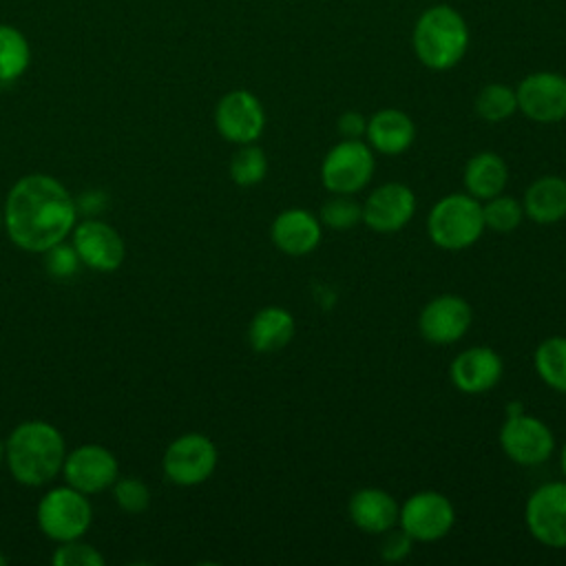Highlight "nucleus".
I'll list each match as a JSON object with an SVG mask.
<instances>
[{
	"label": "nucleus",
	"instance_id": "1",
	"mask_svg": "<svg viewBox=\"0 0 566 566\" xmlns=\"http://www.w3.org/2000/svg\"><path fill=\"white\" fill-rule=\"evenodd\" d=\"M2 221L4 232L20 250L44 254L71 237L77 223V203L60 179L31 172L11 186Z\"/></svg>",
	"mask_w": 566,
	"mask_h": 566
},
{
	"label": "nucleus",
	"instance_id": "2",
	"mask_svg": "<svg viewBox=\"0 0 566 566\" xmlns=\"http://www.w3.org/2000/svg\"><path fill=\"white\" fill-rule=\"evenodd\" d=\"M66 458V444L57 427L46 420H24L4 440V462L18 484L44 486Z\"/></svg>",
	"mask_w": 566,
	"mask_h": 566
},
{
	"label": "nucleus",
	"instance_id": "3",
	"mask_svg": "<svg viewBox=\"0 0 566 566\" xmlns=\"http://www.w3.org/2000/svg\"><path fill=\"white\" fill-rule=\"evenodd\" d=\"M469 46V29L464 18L447 7L436 4L427 9L413 29V49L418 60L433 71L455 66Z\"/></svg>",
	"mask_w": 566,
	"mask_h": 566
},
{
	"label": "nucleus",
	"instance_id": "4",
	"mask_svg": "<svg viewBox=\"0 0 566 566\" xmlns=\"http://www.w3.org/2000/svg\"><path fill=\"white\" fill-rule=\"evenodd\" d=\"M484 230L482 201L469 192L444 195L427 214V234L442 250H467Z\"/></svg>",
	"mask_w": 566,
	"mask_h": 566
},
{
	"label": "nucleus",
	"instance_id": "5",
	"mask_svg": "<svg viewBox=\"0 0 566 566\" xmlns=\"http://www.w3.org/2000/svg\"><path fill=\"white\" fill-rule=\"evenodd\" d=\"M35 520L40 531L62 544L71 539H82L93 522V509L88 495L64 484L49 489L35 509Z\"/></svg>",
	"mask_w": 566,
	"mask_h": 566
},
{
	"label": "nucleus",
	"instance_id": "6",
	"mask_svg": "<svg viewBox=\"0 0 566 566\" xmlns=\"http://www.w3.org/2000/svg\"><path fill=\"white\" fill-rule=\"evenodd\" d=\"M376 168L371 146L363 139H340L327 150L321 164V184L332 195H356Z\"/></svg>",
	"mask_w": 566,
	"mask_h": 566
},
{
	"label": "nucleus",
	"instance_id": "7",
	"mask_svg": "<svg viewBox=\"0 0 566 566\" xmlns=\"http://www.w3.org/2000/svg\"><path fill=\"white\" fill-rule=\"evenodd\" d=\"M217 447L203 433H184L175 438L161 458L164 475L177 486H197L217 469Z\"/></svg>",
	"mask_w": 566,
	"mask_h": 566
},
{
	"label": "nucleus",
	"instance_id": "8",
	"mask_svg": "<svg viewBox=\"0 0 566 566\" xmlns=\"http://www.w3.org/2000/svg\"><path fill=\"white\" fill-rule=\"evenodd\" d=\"M500 447L509 460L520 467H539L555 451V438L548 424L531 413H509L500 427Z\"/></svg>",
	"mask_w": 566,
	"mask_h": 566
},
{
	"label": "nucleus",
	"instance_id": "9",
	"mask_svg": "<svg viewBox=\"0 0 566 566\" xmlns=\"http://www.w3.org/2000/svg\"><path fill=\"white\" fill-rule=\"evenodd\" d=\"M528 533L548 548H566V480L539 484L526 500Z\"/></svg>",
	"mask_w": 566,
	"mask_h": 566
},
{
	"label": "nucleus",
	"instance_id": "10",
	"mask_svg": "<svg viewBox=\"0 0 566 566\" xmlns=\"http://www.w3.org/2000/svg\"><path fill=\"white\" fill-rule=\"evenodd\" d=\"M455 522V509L440 491H418L409 495L398 513L400 528L413 542H436L449 535Z\"/></svg>",
	"mask_w": 566,
	"mask_h": 566
},
{
	"label": "nucleus",
	"instance_id": "11",
	"mask_svg": "<svg viewBox=\"0 0 566 566\" xmlns=\"http://www.w3.org/2000/svg\"><path fill=\"white\" fill-rule=\"evenodd\" d=\"M64 482L84 495H95L113 486L119 478V464L113 451L102 444L86 442L66 453L62 464Z\"/></svg>",
	"mask_w": 566,
	"mask_h": 566
},
{
	"label": "nucleus",
	"instance_id": "12",
	"mask_svg": "<svg viewBox=\"0 0 566 566\" xmlns=\"http://www.w3.org/2000/svg\"><path fill=\"white\" fill-rule=\"evenodd\" d=\"M214 126L223 139L237 146L256 142L265 128V113L259 97L245 88L226 93L217 102Z\"/></svg>",
	"mask_w": 566,
	"mask_h": 566
},
{
	"label": "nucleus",
	"instance_id": "13",
	"mask_svg": "<svg viewBox=\"0 0 566 566\" xmlns=\"http://www.w3.org/2000/svg\"><path fill=\"white\" fill-rule=\"evenodd\" d=\"M71 245L75 248L82 265H88L95 272H115L126 259L122 234L102 219H86L75 223L71 232Z\"/></svg>",
	"mask_w": 566,
	"mask_h": 566
},
{
	"label": "nucleus",
	"instance_id": "14",
	"mask_svg": "<svg viewBox=\"0 0 566 566\" xmlns=\"http://www.w3.org/2000/svg\"><path fill=\"white\" fill-rule=\"evenodd\" d=\"M517 108L533 122L555 124L566 117V77L553 71L526 75L517 88Z\"/></svg>",
	"mask_w": 566,
	"mask_h": 566
},
{
	"label": "nucleus",
	"instance_id": "15",
	"mask_svg": "<svg viewBox=\"0 0 566 566\" xmlns=\"http://www.w3.org/2000/svg\"><path fill=\"white\" fill-rule=\"evenodd\" d=\"M416 212V195L407 184L387 181L371 190L363 203V223L380 234L402 230Z\"/></svg>",
	"mask_w": 566,
	"mask_h": 566
},
{
	"label": "nucleus",
	"instance_id": "16",
	"mask_svg": "<svg viewBox=\"0 0 566 566\" xmlns=\"http://www.w3.org/2000/svg\"><path fill=\"white\" fill-rule=\"evenodd\" d=\"M473 310L467 298L458 294L433 296L420 312L418 327L427 343L451 345L458 343L471 327Z\"/></svg>",
	"mask_w": 566,
	"mask_h": 566
},
{
	"label": "nucleus",
	"instance_id": "17",
	"mask_svg": "<svg viewBox=\"0 0 566 566\" xmlns=\"http://www.w3.org/2000/svg\"><path fill=\"white\" fill-rule=\"evenodd\" d=\"M504 374L502 358L495 349L475 345L464 352H460L449 367L451 382L458 391L469 396H480L491 391Z\"/></svg>",
	"mask_w": 566,
	"mask_h": 566
},
{
	"label": "nucleus",
	"instance_id": "18",
	"mask_svg": "<svg viewBox=\"0 0 566 566\" xmlns=\"http://www.w3.org/2000/svg\"><path fill=\"white\" fill-rule=\"evenodd\" d=\"M323 223L305 208L281 210L270 228L272 243L290 256H305L321 243Z\"/></svg>",
	"mask_w": 566,
	"mask_h": 566
},
{
	"label": "nucleus",
	"instance_id": "19",
	"mask_svg": "<svg viewBox=\"0 0 566 566\" xmlns=\"http://www.w3.org/2000/svg\"><path fill=\"white\" fill-rule=\"evenodd\" d=\"M349 520L356 528L369 535H385L398 524L400 506L391 493L378 486H365L352 493L347 504Z\"/></svg>",
	"mask_w": 566,
	"mask_h": 566
},
{
	"label": "nucleus",
	"instance_id": "20",
	"mask_svg": "<svg viewBox=\"0 0 566 566\" xmlns=\"http://www.w3.org/2000/svg\"><path fill=\"white\" fill-rule=\"evenodd\" d=\"M365 137L382 155H400L416 139V124L398 108H382L367 119Z\"/></svg>",
	"mask_w": 566,
	"mask_h": 566
},
{
	"label": "nucleus",
	"instance_id": "21",
	"mask_svg": "<svg viewBox=\"0 0 566 566\" xmlns=\"http://www.w3.org/2000/svg\"><path fill=\"white\" fill-rule=\"evenodd\" d=\"M524 217L548 226L566 217V179L557 175L537 177L524 192Z\"/></svg>",
	"mask_w": 566,
	"mask_h": 566
},
{
	"label": "nucleus",
	"instance_id": "22",
	"mask_svg": "<svg viewBox=\"0 0 566 566\" xmlns=\"http://www.w3.org/2000/svg\"><path fill=\"white\" fill-rule=\"evenodd\" d=\"M294 336V316L279 305L259 310L248 325V343L259 354L283 349Z\"/></svg>",
	"mask_w": 566,
	"mask_h": 566
},
{
	"label": "nucleus",
	"instance_id": "23",
	"mask_svg": "<svg viewBox=\"0 0 566 566\" xmlns=\"http://www.w3.org/2000/svg\"><path fill=\"white\" fill-rule=\"evenodd\" d=\"M506 181H509V168L497 153L482 150L473 155L464 166V175H462L464 190L478 201H486L504 192Z\"/></svg>",
	"mask_w": 566,
	"mask_h": 566
},
{
	"label": "nucleus",
	"instance_id": "24",
	"mask_svg": "<svg viewBox=\"0 0 566 566\" xmlns=\"http://www.w3.org/2000/svg\"><path fill=\"white\" fill-rule=\"evenodd\" d=\"M31 64V44L13 24H0V84L20 80Z\"/></svg>",
	"mask_w": 566,
	"mask_h": 566
},
{
	"label": "nucleus",
	"instance_id": "25",
	"mask_svg": "<svg viewBox=\"0 0 566 566\" xmlns=\"http://www.w3.org/2000/svg\"><path fill=\"white\" fill-rule=\"evenodd\" d=\"M537 376L557 394H566V336L544 338L533 354Z\"/></svg>",
	"mask_w": 566,
	"mask_h": 566
},
{
	"label": "nucleus",
	"instance_id": "26",
	"mask_svg": "<svg viewBox=\"0 0 566 566\" xmlns=\"http://www.w3.org/2000/svg\"><path fill=\"white\" fill-rule=\"evenodd\" d=\"M482 219H484V228H489L491 232L509 234L517 230V226L522 223L524 208L515 197L500 192L482 203Z\"/></svg>",
	"mask_w": 566,
	"mask_h": 566
},
{
	"label": "nucleus",
	"instance_id": "27",
	"mask_svg": "<svg viewBox=\"0 0 566 566\" xmlns=\"http://www.w3.org/2000/svg\"><path fill=\"white\" fill-rule=\"evenodd\" d=\"M475 111L484 122H504L517 111V95L506 84H486L475 97Z\"/></svg>",
	"mask_w": 566,
	"mask_h": 566
},
{
	"label": "nucleus",
	"instance_id": "28",
	"mask_svg": "<svg viewBox=\"0 0 566 566\" xmlns=\"http://www.w3.org/2000/svg\"><path fill=\"white\" fill-rule=\"evenodd\" d=\"M265 172H268L265 153L254 142L239 146V150L230 159V179L237 186H243V188L256 186L263 181Z\"/></svg>",
	"mask_w": 566,
	"mask_h": 566
},
{
	"label": "nucleus",
	"instance_id": "29",
	"mask_svg": "<svg viewBox=\"0 0 566 566\" xmlns=\"http://www.w3.org/2000/svg\"><path fill=\"white\" fill-rule=\"evenodd\" d=\"M318 221L332 230H352L363 221V203L352 195H334L321 206Z\"/></svg>",
	"mask_w": 566,
	"mask_h": 566
},
{
	"label": "nucleus",
	"instance_id": "30",
	"mask_svg": "<svg viewBox=\"0 0 566 566\" xmlns=\"http://www.w3.org/2000/svg\"><path fill=\"white\" fill-rule=\"evenodd\" d=\"M115 504L130 515L144 513L150 506V489L135 475H124L113 482Z\"/></svg>",
	"mask_w": 566,
	"mask_h": 566
},
{
	"label": "nucleus",
	"instance_id": "31",
	"mask_svg": "<svg viewBox=\"0 0 566 566\" xmlns=\"http://www.w3.org/2000/svg\"><path fill=\"white\" fill-rule=\"evenodd\" d=\"M51 562L55 566H104V555L91 544L71 539V542H62L55 548Z\"/></svg>",
	"mask_w": 566,
	"mask_h": 566
},
{
	"label": "nucleus",
	"instance_id": "32",
	"mask_svg": "<svg viewBox=\"0 0 566 566\" xmlns=\"http://www.w3.org/2000/svg\"><path fill=\"white\" fill-rule=\"evenodd\" d=\"M80 265H82V261H80L75 248L71 243H66V241H60V243H55L53 248H49L44 252V268L55 279H71V276H75Z\"/></svg>",
	"mask_w": 566,
	"mask_h": 566
},
{
	"label": "nucleus",
	"instance_id": "33",
	"mask_svg": "<svg viewBox=\"0 0 566 566\" xmlns=\"http://www.w3.org/2000/svg\"><path fill=\"white\" fill-rule=\"evenodd\" d=\"M411 544L413 539L400 528V531H387L385 533V542L380 546V555L387 562H402L409 553H411Z\"/></svg>",
	"mask_w": 566,
	"mask_h": 566
},
{
	"label": "nucleus",
	"instance_id": "34",
	"mask_svg": "<svg viewBox=\"0 0 566 566\" xmlns=\"http://www.w3.org/2000/svg\"><path fill=\"white\" fill-rule=\"evenodd\" d=\"M336 128L343 139H363V135L367 130V119L356 111H347L338 117Z\"/></svg>",
	"mask_w": 566,
	"mask_h": 566
},
{
	"label": "nucleus",
	"instance_id": "35",
	"mask_svg": "<svg viewBox=\"0 0 566 566\" xmlns=\"http://www.w3.org/2000/svg\"><path fill=\"white\" fill-rule=\"evenodd\" d=\"M559 467H562V475H564V480H566V442H564V447H562V451H559Z\"/></svg>",
	"mask_w": 566,
	"mask_h": 566
},
{
	"label": "nucleus",
	"instance_id": "36",
	"mask_svg": "<svg viewBox=\"0 0 566 566\" xmlns=\"http://www.w3.org/2000/svg\"><path fill=\"white\" fill-rule=\"evenodd\" d=\"M4 462V440H0V464Z\"/></svg>",
	"mask_w": 566,
	"mask_h": 566
},
{
	"label": "nucleus",
	"instance_id": "37",
	"mask_svg": "<svg viewBox=\"0 0 566 566\" xmlns=\"http://www.w3.org/2000/svg\"><path fill=\"white\" fill-rule=\"evenodd\" d=\"M7 564H9V559H7V557L0 553V566H7Z\"/></svg>",
	"mask_w": 566,
	"mask_h": 566
},
{
	"label": "nucleus",
	"instance_id": "38",
	"mask_svg": "<svg viewBox=\"0 0 566 566\" xmlns=\"http://www.w3.org/2000/svg\"><path fill=\"white\" fill-rule=\"evenodd\" d=\"M4 228V221H2V210H0V230Z\"/></svg>",
	"mask_w": 566,
	"mask_h": 566
}]
</instances>
